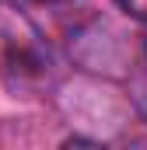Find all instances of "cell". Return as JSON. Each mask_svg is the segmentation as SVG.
Returning <instances> with one entry per match:
<instances>
[{"mask_svg": "<svg viewBox=\"0 0 147 150\" xmlns=\"http://www.w3.org/2000/svg\"><path fill=\"white\" fill-rule=\"evenodd\" d=\"M123 14H130L133 21H140V25H147V0H112Z\"/></svg>", "mask_w": 147, "mask_h": 150, "instance_id": "obj_1", "label": "cell"}, {"mask_svg": "<svg viewBox=\"0 0 147 150\" xmlns=\"http://www.w3.org/2000/svg\"><path fill=\"white\" fill-rule=\"evenodd\" d=\"M144 52H147V42H144Z\"/></svg>", "mask_w": 147, "mask_h": 150, "instance_id": "obj_3", "label": "cell"}, {"mask_svg": "<svg viewBox=\"0 0 147 150\" xmlns=\"http://www.w3.org/2000/svg\"><path fill=\"white\" fill-rule=\"evenodd\" d=\"M0 4H7V7H56L63 0H0Z\"/></svg>", "mask_w": 147, "mask_h": 150, "instance_id": "obj_2", "label": "cell"}]
</instances>
